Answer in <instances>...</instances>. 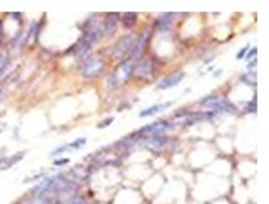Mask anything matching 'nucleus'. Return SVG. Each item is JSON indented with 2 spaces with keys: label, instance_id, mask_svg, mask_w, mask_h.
Returning a JSON list of instances; mask_svg holds the SVG:
<instances>
[{
  "label": "nucleus",
  "instance_id": "cd10ccee",
  "mask_svg": "<svg viewBox=\"0 0 269 204\" xmlns=\"http://www.w3.org/2000/svg\"><path fill=\"white\" fill-rule=\"evenodd\" d=\"M219 75H223V70H216L215 72V78H219Z\"/></svg>",
  "mask_w": 269,
  "mask_h": 204
},
{
  "label": "nucleus",
  "instance_id": "0eeeda50",
  "mask_svg": "<svg viewBox=\"0 0 269 204\" xmlns=\"http://www.w3.org/2000/svg\"><path fill=\"white\" fill-rule=\"evenodd\" d=\"M133 70H134V61L130 58V60H123L121 63H118L117 70H115V73H117V77L120 78L121 85H123L125 82H128V80H131L133 77Z\"/></svg>",
  "mask_w": 269,
  "mask_h": 204
},
{
  "label": "nucleus",
  "instance_id": "7ed1b4c3",
  "mask_svg": "<svg viewBox=\"0 0 269 204\" xmlns=\"http://www.w3.org/2000/svg\"><path fill=\"white\" fill-rule=\"evenodd\" d=\"M173 128V123L168 120H156L151 125H146L142 129H138V134L142 138H150V136H164L170 129Z\"/></svg>",
  "mask_w": 269,
  "mask_h": 204
},
{
  "label": "nucleus",
  "instance_id": "aec40b11",
  "mask_svg": "<svg viewBox=\"0 0 269 204\" xmlns=\"http://www.w3.org/2000/svg\"><path fill=\"white\" fill-rule=\"evenodd\" d=\"M256 66H258V61H256V58L251 60V61H246V70H248V73H256Z\"/></svg>",
  "mask_w": 269,
  "mask_h": 204
},
{
  "label": "nucleus",
  "instance_id": "4be33fe9",
  "mask_svg": "<svg viewBox=\"0 0 269 204\" xmlns=\"http://www.w3.org/2000/svg\"><path fill=\"white\" fill-rule=\"evenodd\" d=\"M113 121H115V118H113V116H110V118H107V120H103V121L98 123V128H107L108 125H112Z\"/></svg>",
  "mask_w": 269,
  "mask_h": 204
},
{
  "label": "nucleus",
  "instance_id": "f257e3e1",
  "mask_svg": "<svg viewBox=\"0 0 269 204\" xmlns=\"http://www.w3.org/2000/svg\"><path fill=\"white\" fill-rule=\"evenodd\" d=\"M80 70L85 78H98L105 70V61H103V58L96 57V55H88V57L83 58Z\"/></svg>",
  "mask_w": 269,
  "mask_h": 204
},
{
  "label": "nucleus",
  "instance_id": "39448f33",
  "mask_svg": "<svg viewBox=\"0 0 269 204\" xmlns=\"http://www.w3.org/2000/svg\"><path fill=\"white\" fill-rule=\"evenodd\" d=\"M121 14L118 12H112V14H107L105 15V20L102 22V30H103V37H113L115 32H117V27H118V20H120Z\"/></svg>",
  "mask_w": 269,
  "mask_h": 204
},
{
  "label": "nucleus",
  "instance_id": "ddd939ff",
  "mask_svg": "<svg viewBox=\"0 0 269 204\" xmlns=\"http://www.w3.org/2000/svg\"><path fill=\"white\" fill-rule=\"evenodd\" d=\"M121 18V23H123L125 28H133L137 25V20H138V14H134V12H126L120 17Z\"/></svg>",
  "mask_w": 269,
  "mask_h": 204
},
{
  "label": "nucleus",
  "instance_id": "6ab92c4d",
  "mask_svg": "<svg viewBox=\"0 0 269 204\" xmlns=\"http://www.w3.org/2000/svg\"><path fill=\"white\" fill-rule=\"evenodd\" d=\"M256 55H258V48H256V47L249 48V52L244 55V60H246V61H251V60L256 58Z\"/></svg>",
  "mask_w": 269,
  "mask_h": 204
},
{
  "label": "nucleus",
  "instance_id": "9d476101",
  "mask_svg": "<svg viewBox=\"0 0 269 204\" xmlns=\"http://www.w3.org/2000/svg\"><path fill=\"white\" fill-rule=\"evenodd\" d=\"M23 156H25V153H23V151L10 154V156H0V171H7L10 168H14L17 163L22 161Z\"/></svg>",
  "mask_w": 269,
  "mask_h": 204
},
{
  "label": "nucleus",
  "instance_id": "423d86ee",
  "mask_svg": "<svg viewBox=\"0 0 269 204\" xmlns=\"http://www.w3.org/2000/svg\"><path fill=\"white\" fill-rule=\"evenodd\" d=\"M151 40L150 32H146L143 35L137 37V42H134V47H133V52H131V60H143V55L146 52V48H148V43Z\"/></svg>",
  "mask_w": 269,
  "mask_h": 204
},
{
  "label": "nucleus",
  "instance_id": "f3484780",
  "mask_svg": "<svg viewBox=\"0 0 269 204\" xmlns=\"http://www.w3.org/2000/svg\"><path fill=\"white\" fill-rule=\"evenodd\" d=\"M85 143H87V138H78L69 145V150H80V148L85 146Z\"/></svg>",
  "mask_w": 269,
  "mask_h": 204
},
{
  "label": "nucleus",
  "instance_id": "dca6fc26",
  "mask_svg": "<svg viewBox=\"0 0 269 204\" xmlns=\"http://www.w3.org/2000/svg\"><path fill=\"white\" fill-rule=\"evenodd\" d=\"M219 100V96L216 95V93H211V95H208V96H205V98H201V105H203L205 108H208L210 110L211 108V105H215L216 101Z\"/></svg>",
  "mask_w": 269,
  "mask_h": 204
},
{
  "label": "nucleus",
  "instance_id": "5701e85b",
  "mask_svg": "<svg viewBox=\"0 0 269 204\" xmlns=\"http://www.w3.org/2000/svg\"><path fill=\"white\" fill-rule=\"evenodd\" d=\"M70 204H87V201H85L83 197H80V196H72Z\"/></svg>",
  "mask_w": 269,
  "mask_h": 204
},
{
  "label": "nucleus",
  "instance_id": "f8f14e48",
  "mask_svg": "<svg viewBox=\"0 0 269 204\" xmlns=\"http://www.w3.org/2000/svg\"><path fill=\"white\" fill-rule=\"evenodd\" d=\"M9 66H10V50L9 48H2L0 50V80L7 73Z\"/></svg>",
  "mask_w": 269,
  "mask_h": 204
},
{
  "label": "nucleus",
  "instance_id": "412c9836",
  "mask_svg": "<svg viewBox=\"0 0 269 204\" xmlns=\"http://www.w3.org/2000/svg\"><path fill=\"white\" fill-rule=\"evenodd\" d=\"M66 150H69V145H63V146L55 148V150L52 151V156H57V154H60V153H65Z\"/></svg>",
  "mask_w": 269,
  "mask_h": 204
},
{
  "label": "nucleus",
  "instance_id": "b1692460",
  "mask_svg": "<svg viewBox=\"0 0 269 204\" xmlns=\"http://www.w3.org/2000/svg\"><path fill=\"white\" fill-rule=\"evenodd\" d=\"M248 50H249V47H248V45H246V47H243L241 50L238 52V55H236V57H238V60H243V58H244V55L248 53Z\"/></svg>",
  "mask_w": 269,
  "mask_h": 204
},
{
  "label": "nucleus",
  "instance_id": "2eb2a0df",
  "mask_svg": "<svg viewBox=\"0 0 269 204\" xmlns=\"http://www.w3.org/2000/svg\"><path fill=\"white\" fill-rule=\"evenodd\" d=\"M240 80L251 88H256V83H258V78H256V73H244V75L240 77Z\"/></svg>",
  "mask_w": 269,
  "mask_h": 204
},
{
  "label": "nucleus",
  "instance_id": "6e6552de",
  "mask_svg": "<svg viewBox=\"0 0 269 204\" xmlns=\"http://www.w3.org/2000/svg\"><path fill=\"white\" fill-rule=\"evenodd\" d=\"M183 78H185V73L176 72V73H173V75H168V77H164L163 80H160L158 85H156V88L158 90H170V88H173V86H176L178 83H181Z\"/></svg>",
  "mask_w": 269,
  "mask_h": 204
},
{
  "label": "nucleus",
  "instance_id": "f03ea898",
  "mask_svg": "<svg viewBox=\"0 0 269 204\" xmlns=\"http://www.w3.org/2000/svg\"><path fill=\"white\" fill-rule=\"evenodd\" d=\"M134 42H137V37H134L133 33L120 37V39L113 43V47L110 48V53H112L113 58H118V60L125 58V57H128V55H131Z\"/></svg>",
  "mask_w": 269,
  "mask_h": 204
},
{
  "label": "nucleus",
  "instance_id": "9b49d317",
  "mask_svg": "<svg viewBox=\"0 0 269 204\" xmlns=\"http://www.w3.org/2000/svg\"><path fill=\"white\" fill-rule=\"evenodd\" d=\"M171 105H173V101H168V103H161V105H151V107L145 108L140 111V118H148V116H155L158 113H161V111L168 110Z\"/></svg>",
  "mask_w": 269,
  "mask_h": 204
},
{
  "label": "nucleus",
  "instance_id": "4468645a",
  "mask_svg": "<svg viewBox=\"0 0 269 204\" xmlns=\"http://www.w3.org/2000/svg\"><path fill=\"white\" fill-rule=\"evenodd\" d=\"M107 86H108V90H112V91L118 90L120 86H121L120 78L117 77V73H115V72H112V73H110V75L107 77Z\"/></svg>",
  "mask_w": 269,
  "mask_h": 204
},
{
  "label": "nucleus",
  "instance_id": "20e7f679",
  "mask_svg": "<svg viewBox=\"0 0 269 204\" xmlns=\"http://www.w3.org/2000/svg\"><path fill=\"white\" fill-rule=\"evenodd\" d=\"M133 75L138 80H150L151 77H155V63L151 60H140L138 63H134Z\"/></svg>",
  "mask_w": 269,
  "mask_h": 204
},
{
  "label": "nucleus",
  "instance_id": "bb28decb",
  "mask_svg": "<svg viewBox=\"0 0 269 204\" xmlns=\"http://www.w3.org/2000/svg\"><path fill=\"white\" fill-rule=\"evenodd\" d=\"M9 17L15 18V20H22V18H23V15L20 14V12H14V14H9Z\"/></svg>",
  "mask_w": 269,
  "mask_h": 204
},
{
  "label": "nucleus",
  "instance_id": "1a4fd4ad",
  "mask_svg": "<svg viewBox=\"0 0 269 204\" xmlns=\"http://www.w3.org/2000/svg\"><path fill=\"white\" fill-rule=\"evenodd\" d=\"M173 18H175L173 12H164V14H160L156 17V20H155L156 30H160V32H168V30H171V25H173Z\"/></svg>",
  "mask_w": 269,
  "mask_h": 204
},
{
  "label": "nucleus",
  "instance_id": "a211bd4d",
  "mask_svg": "<svg viewBox=\"0 0 269 204\" xmlns=\"http://www.w3.org/2000/svg\"><path fill=\"white\" fill-rule=\"evenodd\" d=\"M256 108H258V103H256V96H254L253 100L249 101V105L244 107V111H246V113H256Z\"/></svg>",
  "mask_w": 269,
  "mask_h": 204
},
{
  "label": "nucleus",
  "instance_id": "a878e982",
  "mask_svg": "<svg viewBox=\"0 0 269 204\" xmlns=\"http://www.w3.org/2000/svg\"><path fill=\"white\" fill-rule=\"evenodd\" d=\"M53 164H55V166H63V164H69V159H66V158H63V159H55Z\"/></svg>",
  "mask_w": 269,
  "mask_h": 204
},
{
  "label": "nucleus",
  "instance_id": "393cba45",
  "mask_svg": "<svg viewBox=\"0 0 269 204\" xmlns=\"http://www.w3.org/2000/svg\"><path fill=\"white\" fill-rule=\"evenodd\" d=\"M4 40H5V27H4V22L0 20V45L4 43Z\"/></svg>",
  "mask_w": 269,
  "mask_h": 204
}]
</instances>
